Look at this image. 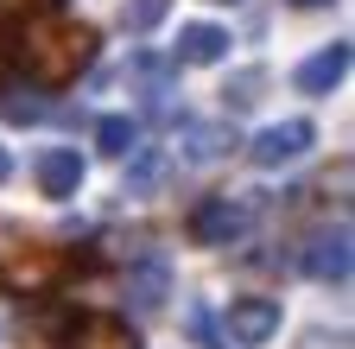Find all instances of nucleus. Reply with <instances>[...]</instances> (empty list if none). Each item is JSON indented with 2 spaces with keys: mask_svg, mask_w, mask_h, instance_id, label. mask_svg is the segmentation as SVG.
I'll return each instance as SVG.
<instances>
[{
  "mask_svg": "<svg viewBox=\"0 0 355 349\" xmlns=\"http://www.w3.org/2000/svg\"><path fill=\"white\" fill-rule=\"evenodd\" d=\"M343 76H349V45L336 38V45L311 51V58L292 70V90H304V96H330V90H343Z\"/></svg>",
  "mask_w": 355,
  "mask_h": 349,
  "instance_id": "7",
  "label": "nucleus"
},
{
  "mask_svg": "<svg viewBox=\"0 0 355 349\" xmlns=\"http://www.w3.org/2000/svg\"><path fill=\"white\" fill-rule=\"evenodd\" d=\"M286 7H330V0H286Z\"/></svg>",
  "mask_w": 355,
  "mask_h": 349,
  "instance_id": "16",
  "label": "nucleus"
},
{
  "mask_svg": "<svg viewBox=\"0 0 355 349\" xmlns=\"http://www.w3.org/2000/svg\"><path fill=\"white\" fill-rule=\"evenodd\" d=\"M165 13H171V0H121V26H127V38H140V32L165 26Z\"/></svg>",
  "mask_w": 355,
  "mask_h": 349,
  "instance_id": "11",
  "label": "nucleus"
},
{
  "mask_svg": "<svg viewBox=\"0 0 355 349\" xmlns=\"http://www.w3.org/2000/svg\"><path fill=\"white\" fill-rule=\"evenodd\" d=\"M304 273L318 286H349V229L343 223L304 241Z\"/></svg>",
  "mask_w": 355,
  "mask_h": 349,
  "instance_id": "4",
  "label": "nucleus"
},
{
  "mask_svg": "<svg viewBox=\"0 0 355 349\" xmlns=\"http://www.w3.org/2000/svg\"><path fill=\"white\" fill-rule=\"evenodd\" d=\"M96 146L108 159H127L133 146H140V121H133V114H102L96 121Z\"/></svg>",
  "mask_w": 355,
  "mask_h": 349,
  "instance_id": "10",
  "label": "nucleus"
},
{
  "mask_svg": "<svg viewBox=\"0 0 355 349\" xmlns=\"http://www.w3.org/2000/svg\"><path fill=\"white\" fill-rule=\"evenodd\" d=\"M7 171H13V153H7V146H0V185H7Z\"/></svg>",
  "mask_w": 355,
  "mask_h": 349,
  "instance_id": "15",
  "label": "nucleus"
},
{
  "mask_svg": "<svg viewBox=\"0 0 355 349\" xmlns=\"http://www.w3.org/2000/svg\"><path fill=\"white\" fill-rule=\"evenodd\" d=\"M222 102H229V108H254V102H260V70H248V76H235V96H229V90H222Z\"/></svg>",
  "mask_w": 355,
  "mask_h": 349,
  "instance_id": "13",
  "label": "nucleus"
},
{
  "mask_svg": "<svg viewBox=\"0 0 355 349\" xmlns=\"http://www.w3.org/2000/svg\"><path fill=\"white\" fill-rule=\"evenodd\" d=\"M121 292H127V305H133V312H159V305H165V292H171V260H165V254L133 260V267H127V280H121Z\"/></svg>",
  "mask_w": 355,
  "mask_h": 349,
  "instance_id": "6",
  "label": "nucleus"
},
{
  "mask_svg": "<svg viewBox=\"0 0 355 349\" xmlns=\"http://www.w3.org/2000/svg\"><path fill=\"white\" fill-rule=\"evenodd\" d=\"M279 324H286V312H279V298H266V292H241L229 312H222V337L241 343V349H266L279 337Z\"/></svg>",
  "mask_w": 355,
  "mask_h": 349,
  "instance_id": "1",
  "label": "nucleus"
},
{
  "mask_svg": "<svg viewBox=\"0 0 355 349\" xmlns=\"http://www.w3.org/2000/svg\"><path fill=\"white\" fill-rule=\"evenodd\" d=\"M248 229H254V210H248L241 197H203V203L191 210V241H203V248L248 241Z\"/></svg>",
  "mask_w": 355,
  "mask_h": 349,
  "instance_id": "2",
  "label": "nucleus"
},
{
  "mask_svg": "<svg viewBox=\"0 0 355 349\" xmlns=\"http://www.w3.org/2000/svg\"><path fill=\"white\" fill-rule=\"evenodd\" d=\"M32 171H38V191L51 197V203H70V197L83 191V171H89V165H83L76 146H51V153H38Z\"/></svg>",
  "mask_w": 355,
  "mask_h": 349,
  "instance_id": "5",
  "label": "nucleus"
},
{
  "mask_svg": "<svg viewBox=\"0 0 355 349\" xmlns=\"http://www.w3.org/2000/svg\"><path fill=\"white\" fill-rule=\"evenodd\" d=\"M311 140H318V127H311L304 114H292V121L260 127V134L248 140V159H254L260 171H273V165H292L298 153H311Z\"/></svg>",
  "mask_w": 355,
  "mask_h": 349,
  "instance_id": "3",
  "label": "nucleus"
},
{
  "mask_svg": "<svg viewBox=\"0 0 355 349\" xmlns=\"http://www.w3.org/2000/svg\"><path fill=\"white\" fill-rule=\"evenodd\" d=\"M222 58H229V32L222 26L197 19V26L178 32V64H222Z\"/></svg>",
  "mask_w": 355,
  "mask_h": 349,
  "instance_id": "8",
  "label": "nucleus"
},
{
  "mask_svg": "<svg viewBox=\"0 0 355 349\" xmlns=\"http://www.w3.org/2000/svg\"><path fill=\"white\" fill-rule=\"evenodd\" d=\"M127 159H133V165H127V191H133V197H146V191L159 185V171H165V159H159V153H140V146H133Z\"/></svg>",
  "mask_w": 355,
  "mask_h": 349,
  "instance_id": "12",
  "label": "nucleus"
},
{
  "mask_svg": "<svg viewBox=\"0 0 355 349\" xmlns=\"http://www.w3.org/2000/svg\"><path fill=\"white\" fill-rule=\"evenodd\" d=\"M229 146H235V127H222V121H191V127H184V146H178V153H184L191 165H209V159H222Z\"/></svg>",
  "mask_w": 355,
  "mask_h": 349,
  "instance_id": "9",
  "label": "nucleus"
},
{
  "mask_svg": "<svg viewBox=\"0 0 355 349\" xmlns=\"http://www.w3.org/2000/svg\"><path fill=\"white\" fill-rule=\"evenodd\" d=\"M7 114H13V121H38V114H44V102H19V96H13V102H7Z\"/></svg>",
  "mask_w": 355,
  "mask_h": 349,
  "instance_id": "14",
  "label": "nucleus"
}]
</instances>
